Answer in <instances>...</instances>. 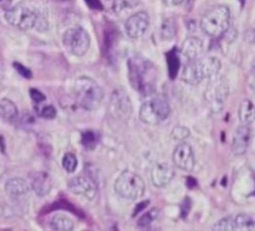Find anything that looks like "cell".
Listing matches in <instances>:
<instances>
[{
	"mask_svg": "<svg viewBox=\"0 0 255 231\" xmlns=\"http://www.w3.org/2000/svg\"><path fill=\"white\" fill-rule=\"evenodd\" d=\"M166 60H167L169 78L171 80H174L178 75L179 68H180V56L176 51V49L166 54Z\"/></svg>",
	"mask_w": 255,
	"mask_h": 231,
	"instance_id": "23",
	"label": "cell"
},
{
	"mask_svg": "<svg viewBox=\"0 0 255 231\" xmlns=\"http://www.w3.org/2000/svg\"><path fill=\"white\" fill-rule=\"evenodd\" d=\"M12 66L14 67V69L16 70V72H17L21 77H23L25 79H28V80L32 79L33 74H32V72H31V70L28 69L27 67H25L21 63H19V62H13V63H12Z\"/></svg>",
	"mask_w": 255,
	"mask_h": 231,
	"instance_id": "32",
	"label": "cell"
},
{
	"mask_svg": "<svg viewBox=\"0 0 255 231\" xmlns=\"http://www.w3.org/2000/svg\"><path fill=\"white\" fill-rule=\"evenodd\" d=\"M173 166L166 162H159L154 165L151 171V181L158 188H162L171 183L174 179Z\"/></svg>",
	"mask_w": 255,
	"mask_h": 231,
	"instance_id": "13",
	"label": "cell"
},
{
	"mask_svg": "<svg viewBox=\"0 0 255 231\" xmlns=\"http://www.w3.org/2000/svg\"><path fill=\"white\" fill-rule=\"evenodd\" d=\"M251 139H252L251 127L249 125H244V124L238 126L232 139V149L233 154L235 156L244 155L250 146Z\"/></svg>",
	"mask_w": 255,
	"mask_h": 231,
	"instance_id": "14",
	"label": "cell"
},
{
	"mask_svg": "<svg viewBox=\"0 0 255 231\" xmlns=\"http://www.w3.org/2000/svg\"><path fill=\"white\" fill-rule=\"evenodd\" d=\"M239 119L244 125H252L255 121V106L251 100H245L239 107Z\"/></svg>",
	"mask_w": 255,
	"mask_h": 231,
	"instance_id": "20",
	"label": "cell"
},
{
	"mask_svg": "<svg viewBox=\"0 0 255 231\" xmlns=\"http://www.w3.org/2000/svg\"><path fill=\"white\" fill-rule=\"evenodd\" d=\"M85 2L93 10L101 11L104 9V5L101 0H85Z\"/></svg>",
	"mask_w": 255,
	"mask_h": 231,
	"instance_id": "34",
	"label": "cell"
},
{
	"mask_svg": "<svg viewBox=\"0 0 255 231\" xmlns=\"http://www.w3.org/2000/svg\"><path fill=\"white\" fill-rule=\"evenodd\" d=\"M177 34V25L173 18L165 19L161 27V35L162 39L171 40Z\"/></svg>",
	"mask_w": 255,
	"mask_h": 231,
	"instance_id": "25",
	"label": "cell"
},
{
	"mask_svg": "<svg viewBox=\"0 0 255 231\" xmlns=\"http://www.w3.org/2000/svg\"><path fill=\"white\" fill-rule=\"evenodd\" d=\"M204 50L203 41L198 37H188L183 42L180 54L185 58L186 62L194 61L200 58Z\"/></svg>",
	"mask_w": 255,
	"mask_h": 231,
	"instance_id": "15",
	"label": "cell"
},
{
	"mask_svg": "<svg viewBox=\"0 0 255 231\" xmlns=\"http://www.w3.org/2000/svg\"><path fill=\"white\" fill-rule=\"evenodd\" d=\"M231 12L227 6L219 5L205 13L201 19V28L206 35L219 37L230 28Z\"/></svg>",
	"mask_w": 255,
	"mask_h": 231,
	"instance_id": "5",
	"label": "cell"
},
{
	"mask_svg": "<svg viewBox=\"0 0 255 231\" xmlns=\"http://www.w3.org/2000/svg\"><path fill=\"white\" fill-rule=\"evenodd\" d=\"M6 193L12 198L23 196L30 191V185L22 178H12L5 185Z\"/></svg>",
	"mask_w": 255,
	"mask_h": 231,
	"instance_id": "17",
	"label": "cell"
},
{
	"mask_svg": "<svg viewBox=\"0 0 255 231\" xmlns=\"http://www.w3.org/2000/svg\"><path fill=\"white\" fill-rule=\"evenodd\" d=\"M156 217H157V211L156 210H151V211L145 213L144 215H142L140 217L138 225H139V227H141V228L147 227L155 220Z\"/></svg>",
	"mask_w": 255,
	"mask_h": 231,
	"instance_id": "30",
	"label": "cell"
},
{
	"mask_svg": "<svg viewBox=\"0 0 255 231\" xmlns=\"http://www.w3.org/2000/svg\"><path fill=\"white\" fill-rule=\"evenodd\" d=\"M74 94L78 104L88 111L97 110L105 98L103 88L91 78L85 76L75 81Z\"/></svg>",
	"mask_w": 255,
	"mask_h": 231,
	"instance_id": "3",
	"label": "cell"
},
{
	"mask_svg": "<svg viewBox=\"0 0 255 231\" xmlns=\"http://www.w3.org/2000/svg\"><path fill=\"white\" fill-rule=\"evenodd\" d=\"M100 141V135L97 131L88 129L81 134V144L88 150H93Z\"/></svg>",
	"mask_w": 255,
	"mask_h": 231,
	"instance_id": "22",
	"label": "cell"
},
{
	"mask_svg": "<svg viewBox=\"0 0 255 231\" xmlns=\"http://www.w3.org/2000/svg\"><path fill=\"white\" fill-rule=\"evenodd\" d=\"M221 69L220 60L214 57L198 58L187 62L182 73L183 81L196 85L206 79H211L218 75Z\"/></svg>",
	"mask_w": 255,
	"mask_h": 231,
	"instance_id": "4",
	"label": "cell"
},
{
	"mask_svg": "<svg viewBox=\"0 0 255 231\" xmlns=\"http://www.w3.org/2000/svg\"><path fill=\"white\" fill-rule=\"evenodd\" d=\"M172 161L176 167L186 172H190L194 169L196 160L193 148L186 142H181L175 148Z\"/></svg>",
	"mask_w": 255,
	"mask_h": 231,
	"instance_id": "10",
	"label": "cell"
},
{
	"mask_svg": "<svg viewBox=\"0 0 255 231\" xmlns=\"http://www.w3.org/2000/svg\"><path fill=\"white\" fill-rule=\"evenodd\" d=\"M53 185V180L51 176L46 172H38L35 174L31 184L35 194L39 197L47 196L51 192Z\"/></svg>",
	"mask_w": 255,
	"mask_h": 231,
	"instance_id": "16",
	"label": "cell"
},
{
	"mask_svg": "<svg viewBox=\"0 0 255 231\" xmlns=\"http://www.w3.org/2000/svg\"><path fill=\"white\" fill-rule=\"evenodd\" d=\"M40 116L44 118L48 119H52L55 118L57 116V110L53 105H45L42 107V109L40 110Z\"/></svg>",
	"mask_w": 255,
	"mask_h": 231,
	"instance_id": "31",
	"label": "cell"
},
{
	"mask_svg": "<svg viewBox=\"0 0 255 231\" xmlns=\"http://www.w3.org/2000/svg\"><path fill=\"white\" fill-rule=\"evenodd\" d=\"M139 4V0H113L112 10L120 13L126 9H132Z\"/></svg>",
	"mask_w": 255,
	"mask_h": 231,
	"instance_id": "26",
	"label": "cell"
},
{
	"mask_svg": "<svg viewBox=\"0 0 255 231\" xmlns=\"http://www.w3.org/2000/svg\"><path fill=\"white\" fill-rule=\"evenodd\" d=\"M150 23L149 15L146 12H138L131 15L125 25L127 34L131 38H139L145 34Z\"/></svg>",
	"mask_w": 255,
	"mask_h": 231,
	"instance_id": "12",
	"label": "cell"
},
{
	"mask_svg": "<svg viewBox=\"0 0 255 231\" xmlns=\"http://www.w3.org/2000/svg\"><path fill=\"white\" fill-rule=\"evenodd\" d=\"M18 116V110L16 105L11 100L1 99L0 100V117L6 121L12 122Z\"/></svg>",
	"mask_w": 255,
	"mask_h": 231,
	"instance_id": "19",
	"label": "cell"
},
{
	"mask_svg": "<svg viewBox=\"0 0 255 231\" xmlns=\"http://www.w3.org/2000/svg\"><path fill=\"white\" fill-rule=\"evenodd\" d=\"M184 0H163V2L167 6H178L180 5Z\"/></svg>",
	"mask_w": 255,
	"mask_h": 231,
	"instance_id": "35",
	"label": "cell"
},
{
	"mask_svg": "<svg viewBox=\"0 0 255 231\" xmlns=\"http://www.w3.org/2000/svg\"><path fill=\"white\" fill-rule=\"evenodd\" d=\"M62 42L69 54L75 57H82L90 48L91 38L86 30L75 26L64 33Z\"/></svg>",
	"mask_w": 255,
	"mask_h": 231,
	"instance_id": "9",
	"label": "cell"
},
{
	"mask_svg": "<svg viewBox=\"0 0 255 231\" xmlns=\"http://www.w3.org/2000/svg\"><path fill=\"white\" fill-rule=\"evenodd\" d=\"M171 112L168 102L161 98H154L145 102L139 109V119L148 125H157L165 120Z\"/></svg>",
	"mask_w": 255,
	"mask_h": 231,
	"instance_id": "7",
	"label": "cell"
},
{
	"mask_svg": "<svg viewBox=\"0 0 255 231\" xmlns=\"http://www.w3.org/2000/svg\"><path fill=\"white\" fill-rule=\"evenodd\" d=\"M53 231H72L75 228L73 220L64 214H56L50 223Z\"/></svg>",
	"mask_w": 255,
	"mask_h": 231,
	"instance_id": "21",
	"label": "cell"
},
{
	"mask_svg": "<svg viewBox=\"0 0 255 231\" xmlns=\"http://www.w3.org/2000/svg\"><path fill=\"white\" fill-rule=\"evenodd\" d=\"M62 166L68 173H74L78 166V159L72 153H66L62 158Z\"/></svg>",
	"mask_w": 255,
	"mask_h": 231,
	"instance_id": "28",
	"label": "cell"
},
{
	"mask_svg": "<svg viewBox=\"0 0 255 231\" xmlns=\"http://www.w3.org/2000/svg\"><path fill=\"white\" fill-rule=\"evenodd\" d=\"M112 107L119 116H129L131 114V104L128 96L116 91L112 97Z\"/></svg>",
	"mask_w": 255,
	"mask_h": 231,
	"instance_id": "18",
	"label": "cell"
},
{
	"mask_svg": "<svg viewBox=\"0 0 255 231\" xmlns=\"http://www.w3.org/2000/svg\"><path fill=\"white\" fill-rule=\"evenodd\" d=\"M30 97L33 100V102L36 104H42L46 100L45 95L43 93L40 92L39 90L35 89V88L30 89Z\"/></svg>",
	"mask_w": 255,
	"mask_h": 231,
	"instance_id": "33",
	"label": "cell"
},
{
	"mask_svg": "<svg viewBox=\"0 0 255 231\" xmlns=\"http://www.w3.org/2000/svg\"><path fill=\"white\" fill-rule=\"evenodd\" d=\"M129 82L142 96H148L156 90L158 70L155 64L141 57H132L128 60Z\"/></svg>",
	"mask_w": 255,
	"mask_h": 231,
	"instance_id": "2",
	"label": "cell"
},
{
	"mask_svg": "<svg viewBox=\"0 0 255 231\" xmlns=\"http://www.w3.org/2000/svg\"><path fill=\"white\" fill-rule=\"evenodd\" d=\"M235 231H254L255 230V220L246 214H239L234 218Z\"/></svg>",
	"mask_w": 255,
	"mask_h": 231,
	"instance_id": "24",
	"label": "cell"
},
{
	"mask_svg": "<svg viewBox=\"0 0 255 231\" xmlns=\"http://www.w3.org/2000/svg\"><path fill=\"white\" fill-rule=\"evenodd\" d=\"M70 191L78 196L84 197L88 200H93L97 196L98 188L95 182L88 177L76 176L68 182Z\"/></svg>",
	"mask_w": 255,
	"mask_h": 231,
	"instance_id": "11",
	"label": "cell"
},
{
	"mask_svg": "<svg viewBox=\"0 0 255 231\" xmlns=\"http://www.w3.org/2000/svg\"><path fill=\"white\" fill-rule=\"evenodd\" d=\"M8 23L22 31L35 29L45 32L49 27L48 10L43 0H27L9 9L5 13Z\"/></svg>",
	"mask_w": 255,
	"mask_h": 231,
	"instance_id": "1",
	"label": "cell"
},
{
	"mask_svg": "<svg viewBox=\"0 0 255 231\" xmlns=\"http://www.w3.org/2000/svg\"><path fill=\"white\" fill-rule=\"evenodd\" d=\"M229 93L230 86L225 77L216 75L210 79L205 92V99L212 112H220L229 97Z\"/></svg>",
	"mask_w": 255,
	"mask_h": 231,
	"instance_id": "8",
	"label": "cell"
},
{
	"mask_svg": "<svg viewBox=\"0 0 255 231\" xmlns=\"http://www.w3.org/2000/svg\"><path fill=\"white\" fill-rule=\"evenodd\" d=\"M114 189L121 198L128 201H136L144 195L145 184L138 174L127 170L117 178Z\"/></svg>",
	"mask_w": 255,
	"mask_h": 231,
	"instance_id": "6",
	"label": "cell"
},
{
	"mask_svg": "<svg viewBox=\"0 0 255 231\" xmlns=\"http://www.w3.org/2000/svg\"><path fill=\"white\" fill-rule=\"evenodd\" d=\"M212 231H235V225H234V219L228 216L225 218L219 220L212 228Z\"/></svg>",
	"mask_w": 255,
	"mask_h": 231,
	"instance_id": "27",
	"label": "cell"
},
{
	"mask_svg": "<svg viewBox=\"0 0 255 231\" xmlns=\"http://www.w3.org/2000/svg\"><path fill=\"white\" fill-rule=\"evenodd\" d=\"M189 136L190 130L186 126H176L171 133V138L179 142H183Z\"/></svg>",
	"mask_w": 255,
	"mask_h": 231,
	"instance_id": "29",
	"label": "cell"
}]
</instances>
